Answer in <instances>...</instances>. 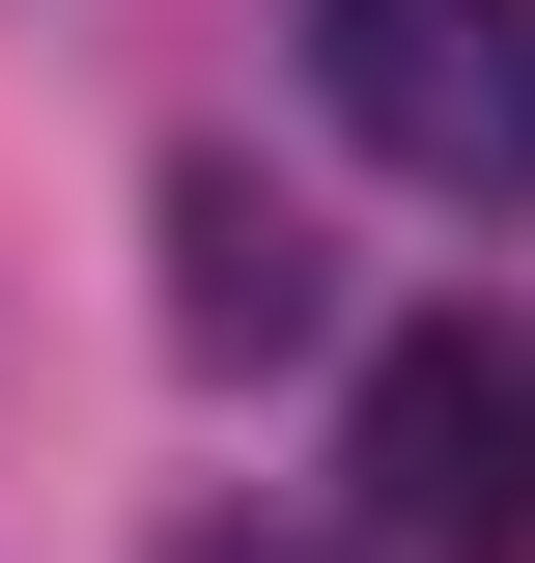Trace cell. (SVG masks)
<instances>
[{
  "label": "cell",
  "mask_w": 535,
  "mask_h": 563,
  "mask_svg": "<svg viewBox=\"0 0 535 563\" xmlns=\"http://www.w3.org/2000/svg\"><path fill=\"white\" fill-rule=\"evenodd\" d=\"M310 310H338L310 198H254V169H170V339H198V366H282Z\"/></svg>",
  "instance_id": "obj_3"
},
{
  "label": "cell",
  "mask_w": 535,
  "mask_h": 563,
  "mask_svg": "<svg viewBox=\"0 0 535 563\" xmlns=\"http://www.w3.org/2000/svg\"><path fill=\"white\" fill-rule=\"evenodd\" d=\"M367 536L395 563H535V366L479 310L367 339Z\"/></svg>",
  "instance_id": "obj_2"
},
{
  "label": "cell",
  "mask_w": 535,
  "mask_h": 563,
  "mask_svg": "<svg viewBox=\"0 0 535 563\" xmlns=\"http://www.w3.org/2000/svg\"><path fill=\"white\" fill-rule=\"evenodd\" d=\"M170 563H310V536H254V507H198V536H170Z\"/></svg>",
  "instance_id": "obj_4"
},
{
  "label": "cell",
  "mask_w": 535,
  "mask_h": 563,
  "mask_svg": "<svg viewBox=\"0 0 535 563\" xmlns=\"http://www.w3.org/2000/svg\"><path fill=\"white\" fill-rule=\"evenodd\" d=\"M310 85L395 198H535V0H310Z\"/></svg>",
  "instance_id": "obj_1"
}]
</instances>
